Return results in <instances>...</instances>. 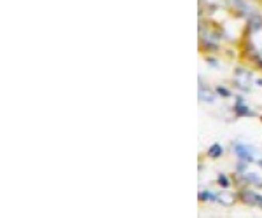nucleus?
I'll list each match as a JSON object with an SVG mask.
<instances>
[{
	"label": "nucleus",
	"instance_id": "nucleus-7",
	"mask_svg": "<svg viewBox=\"0 0 262 218\" xmlns=\"http://www.w3.org/2000/svg\"><path fill=\"white\" fill-rule=\"evenodd\" d=\"M200 199L201 201H217V196L212 194V192H200Z\"/></svg>",
	"mask_w": 262,
	"mask_h": 218
},
{
	"label": "nucleus",
	"instance_id": "nucleus-4",
	"mask_svg": "<svg viewBox=\"0 0 262 218\" xmlns=\"http://www.w3.org/2000/svg\"><path fill=\"white\" fill-rule=\"evenodd\" d=\"M200 100H201V102H205V103H213L215 102V93H213V91H210L208 87L201 86L200 87Z\"/></svg>",
	"mask_w": 262,
	"mask_h": 218
},
{
	"label": "nucleus",
	"instance_id": "nucleus-2",
	"mask_svg": "<svg viewBox=\"0 0 262 218\" xmlns=\"http://www.w3.org/2000/svg\"><path fill=\"white\" fill-rule=\"evenodd\" d=\"M234 149L236 156L242 162H252L253 161V149L250 145H245V143H234L232 145Z\"/></svg>",
	"mask_w": 262,
	"mask_h": 218
},
{
	"label": "nucleus",
	"instance_id": "nucleus-1",
	"mask_svg": "<svg viewBox=\"0 0 262 218\" xmlns=\"http://www.w3.org/2000/svg\"><path fill=\"white\" fill-rule=\"evenodd\" d=\"M234 84L242 91H250L252 74L247 72V70H243V68H238V70H236V74H234Z\"/></svg>",
	"mask_w": 262,
	"mask_h": 218
},
{
	"label": "nucleus",
	"instance_id": "nucleus-10",
	"mask_svg": "<svg viewBox=\"0 0 262 218\" xmlns=\"http://www.w3.org/2000/svg\"><path fill=\"white\" fill-rule=\"evenodd\" d=\"M260 166H262V161H260Z\"/></svg>",
	"mask_w": 262,
	"mask_h": 218
},
{
	"label": "nucleus",
	"instance_id": "nucleus-8",
	"mask_svg": "<svg viewBox=\"0 0 262 218\" xmlns=\"http://www.w3.org/2000/svg\"><path fill=\"white\" fill-rule=\"evenodd\" d=\"M217 180H219V183H221V185H222L224 188H227V187H229V180H227L226 177H224V175H219Z\"/></svg>",
	"mask_w": 262,
	"mask_h": 218
},
{
	"label": "nucleus",
	"instance_id": "nucleus-3",
	"mask_svg": "<svg viewBox=\"0 0 262 218\" xmlns=\"http://www.w3.org/2000/svg\"><path fill=\"white\" fill-rule=\"evenodd\" d=\"M242 196H243V201H245V203H248V204H257V206H260V208H262V196L255 194V192H252V190H245Z\"/></svg>",
	"mask_w": 262,
	"mask_h": 218
},
{
	"label": "nucleus",
	"instance_id": "nucleus-9",
	"mask_svg": "<svg viewBox=\"0 0 262 218\" xmlns=\"http://www.w3.org/2000/svg\"><path fill=\"white\" fill-rule=\"evenodd\" d=\"M217 91L221 93L222 96H231V91H226V89H222V87H217Z\"/></svg>",
	"mask_w": 262,
	"mask_h": 218
},
{
	"label": "nucleus",
	"instance_id": "nucleus-5",
	"mask_svg": "<svg viewBox=\"0 0 262 218\" xmlns=\"http://www.w3.org/2000/svg\"><path fill=\"white\" fill-rule=\"evenodd\" d=\"M234 112H236L238 115H252V112L248 110V107L245 105L243 100H238V102H236V105H234Z\"/></svg>",
	"mask_w": 262,
	"mask_h": 218
},
{
	"label": "nucleus",
	"instance_id": "nucleus-6",
	"mask_svg": "<svg viewBox=\"0 0 262 218\" xmlns=\"http://www.w3.org/2000/svg\"><path fill=\"white\" fill-rule=\"evenodd\" d=\"M208 156L212 157V159L221 157L222 156V147H221V143H213L212 147H210V149H208Z\"/></svg>",
	"mask_w": 262,
	"mask_h": 218
}]
</instances>
